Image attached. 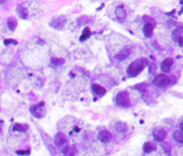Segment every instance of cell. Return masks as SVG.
<instances>
[{
	"label": "cell",
	"instance_id": "cell-25",
	"mask_svg": "<svg viewBox=\"0 0 183 156\" xmlns=\"http://www.w3.org/2000/svg\"><path fill=\"white\" fill-rule=\"evenodd\" d=\"M16 154H17V155H29V154H30V151H17Z\"/></svg>",
	"mask_w": 183,
	"mask_h": 156
},
{
	"label": "cell",
	"instance_id": "cell-20",
	"mask_svg": "<svg viewBox=\"0 0 183 156\" xmlns=\"http://www.w3.org/2000/svg\"><path fill=\"white\" fill-rule=\"evenodd\" d=\"M26 129H28V126L26 125H22V124H15L13 126V130L14 131H18V132H25Z\"/></svg>",
	"mask_w": 183,
	"mask_h": 156
},
{
	"label": "cell",
	"instance_id": "cell-13",
	"mask_svg": "<svg viewBox=\"0 0 183 156\" xmlns=\"http://www.w3.org/2000/svg\"><path fill=\"white\" fill-rule=\"evenodd\" d=\"M114 129H116V131H117V132L124 133V132H126V131H127L128 126H127V124H126V123H124V122H118V123H116Z\"/></svg>",
	"mask_w": 183,
	"mask_h": 156
},
{
	"label": "cell",
	"instance_id": "cell-8",
	"mask_svg": "<svg viewBox=\"0 0 183 156\" xmlns=\"http://www.w3.org/2000/svg\"><path fill=\"white\" fill-rule=\"evenodd\" d=\"M131 54V47H125L124 50H121L117 55H116V59L119 60V61H124L126 60Z\"/></svg>",
	"mask_w": 183,
	"mask_h": 156
},
{
	"label": "cell",
	"instance_id": "cell-22",
	"mask_svg": "<svg viewBox=\"0 0 183 156\" xmlns=\"http://www.w3.org/2000/svg\"><path fill=\"white\" fill-rule=\"evenodd\" d=\"M181 31H182V28H181V26H179V28H178V29L173 32V38H174V39H178L179 37H182Z\"/></svg>",
	"mask_w": 183,
	"mask_h": 156
},
{
	"label": "cell",
	"instance_id": "cell-3",
	"mask_svg": "<svg viewBox=\"0 0 183 156\" xmlns=\"http://www.w3.org/2000/svg\"><path fill=\"white\" fill-rule=\"evenodd\" d=\"M171 83V79L166 75H158L153 79V84L158 87H166Z\"/></svg>",
	"mask_w": 183,
	"mask_h": 156
},
{
	"label": "cell",
	"instance_id": "cell-5",
	"mask_svg": "<svg viewBox=\"0 0 183 156\" xmlns=\"http://www.w3.org/2000/svg\"><path fill=\"white\" fill-rule=\"evenodd\" d=\"M65 22H67V20H65V17H57V18H54L52 22H50V25L53 26V28H55V29H57V30H61L63 26H64V24H65Z\"/></svg>",
	"mask_w": 183,
	"mask_h": 156
},
{
	"label": "cell",
	"instance_id": "cell-17",
	"mask_svg": "<svg viewBox=\"0 0 183 156\" xmlns=\"http://www.w3.org/2000/svg\"><path fill=\"white\" fill-rule=\"evenodd\" d=\"M173 138H174V140L176 141V142H179V144H182L183 142V133L181 130H179V131H174L173 132Z\"/></svg>",
	"mask_w": 183,
	"mask_h": 156
},
{
	"label": "cell",
	"instance_id": "cell-23",
	"mask_svg": "<svg viewBox=\"0 0 183 156\" xmlns=\"http://www.w3.org/2000/svg\"><path fill=\"white\" fill-rule=\"evenodd\" d=\"M3 44H5L6 46H8L9 44H14V45H16V44H17V41H16V40H13V39H5Z\"/></svg>",
	"mask_w": 183,
	"mask_h": 156
},
{
	"label": "cell",
	"instance_id": "cell-12",
	"mask_svg": "<svg viewBox=\"0 0 183 156\" xmlns=\"http://www.w3.org/2000/svg\"><path fill=\"white\" fill-rule=\"evenodd\" d=\"M62 152H63L64 156H77V149L75 146H68Z\"/></svg>",
	"mask_w": 183,
	"mask_h": 156
},
{
	"label": "cell",
	"instance_id": "cell-19",
	"mask_svg": "<svg viewBox=\"0 0 183 156\" xmlns=\"http://www.w3.org/2000/svg\"><path fill=\"white\" fill-rule=\"evenodd\" d=\"M116 15L118 18H125L126 17V10L122 7H118L116 10Z\"/></svg>",
	"mask_w": 183,
	"mask_h": 156
},
{
	"label": "cell",
	"instance_id": "cell-16",
	"mask_svg": "<svg viewBox=\"0 0 183 156\" xmlns=\"http://www.w3.org/2000/svg\"><path fill=\"white\" fill-rule=\"evenodd\" d=\"M143 151H144V153H151V152L156 151V145H153L152 142H145L143 145Z\"/></svg>",
	"mask_w": 183,
	"mask_h": 156
},
{
	"label": "cell",
	"instance_id": "cell-2",
	"mask_svg": "<svg viewBox=\"0 0 183 156\" xmlns=\"http://www.w3.org/2000/svg\"><path fill=\"white\" fill-rule=\"evenodd\" d=\"M116 103L119 106V107H122V108H127L131 106V99H129V95L127 92L122 91V92H119L116 96Z\"/></svg>",
	"mask_w": 183,
	"mask_h": 156
},
{
	"label": "cell",
	"instance_id": "cell-21",
	"mask_svg": "<svg viewBox=\"0 0 183 156\" xmlns=\"http://www.w3.org/2000/svg\"><path fill=\"white\" fill-rule=\"evenodd\" d=\"M63 63H64L63 59H59V58H53L52 59V64H54V66H62Z\"/></svg>",
	"mask_w": 183,
	"mask_h": 156
},
{
	"label": "cell",
	"instance_id": "cell-24",
	"mask_svg": "<svg viewBox=\"0 0 183 156\" xmlns=\"http://www.w3.org/2000/svg\"><path fill=\"white\" fill-rule=\"evenodd\" d=\"M163 148H164V151H165L167 154H171V147H170L168 144H163Z\"/></svg>",
	"mask_w": 183,
	"mask_h": 156
},
{
	"label": "cell",
	"instance_id": "cell-4",
	"mask_svg": "<svg viewBox=\"0 0 183 156\" xmlns=\"http://www.w3.org/2000/svg\"><path fill=\"white\" fill-rule=\"evenodd\" d=\"M153 138H155V140L156 141H159V142H161V141H164L165 140V138L167 137V132L164 130V129H156V130H153Z\"/></svg>",
	"mask_w": 183,
	"mask_h": 156
},
{
	"label": "cell",
	"instance_id": "cell-1",
	"mask_svg": "<svg viewBox=\"0 0 183 156\" xmlns=\"http://www.w3.org/2000/svg\"><path fill=\"white\" fill-rule=\"evenodd\" d=\"M149 66L148 64V60L147 59H137L135 61H133L128 68H127V74L129 77H136L139 74H141L144 68Z\"/></svg>",
	"mask_w": 183,
	"mask_h": 156
},
{
	"label": "cell",
	"instance_id": "cell-14",
	"mask_svg": "<svg viewBox=\"0 0 183 156\" xmlns=\"http://www.w3.org/2000/svg\"><path fill=\"white\" fill-rule=\"evenodd\" d=\"M16 12H17V14H18V16L21 17V18H26L28 17V10L22 6V5H18L17 6V9H16Z\"/></svg>",
	"mask_w": 183,
	"mask_h": 156
},
{
	"label": "cell",
	"instance_id": "cell-15",
	"mask_svg": "<svg viewBox=\"0 0 183 156\" xmlns=\"http://www.w3.org/2000/svg\"><path fill=\"white\" fill-rule=\"evenodd\" d=\"M7 25H8V28H9L10 31H14L15 28H16V25H17L16 18H15V17H9V18L7 20Z\"/></svg>",
	"mask_w": 183,
	"mask_h": 156
},
{
	"label": "cell",
	"instance_id": "cell-18",
	"mask_svg": "<svg viewBox=\"0 0 183 156\" xmlns=\"http://www.w3.org/2000/svg\"><path fill=\"white\" fill-rule=\"evenodd\" d=\"M91 37V29L89 28H85L81 36H80V41H85Z\"/></svg>",
	"mask_w": 183,
	"mask_h": 156
},
{
	"label": "cell",
	"instance_id": "cell-30",
	"mask_svg": "<svg viewBox=\"0 0 183 156\" xmlns=\"http://www.w3.org/2000/svg\"><path fill=\"white\" fill-rule=\"evenodd\" d=\"M1 130H2V121L0 119V132H1Z\"/></svg>",
	"mask_w": 183,
	"mask_h": 156
},
{
	"label": "cell",
	"instance_id": "cell-9",
	"mask_svg": "<svg viewBox=\"0 0 183 156\" xmlns=\"http://www.w3.org/2000/svg\"><path fill=\"white\" fill-rule=\"evenodd\" d=\"M172 66H173V59H171V58L165 59V60L163 61V63H161V70H163L164 73H168V71L171 70Z\"/></svg>",
	"mask_w": 183,
	"mask_h": 156
},
{
	"label": "cell",
	"instance_id": "cell-7",
	"mask_svg": "<svg viewBox=\"0 0 183 156\" xmlns=\"http://www.w3.org/2000/svg\"><path fill=\"white\" fill-rule=\"evenodd\" d=\"M55 145L57 147H63L67 145V138L64 136V133L62 132H59L56 136H55Z\"/></svg>",
	"mask_w": 183,
	"mask_h": 156
},
{
	"label": "cell",
	"instance_id": "cell-6",
	"mask_svg": "<svg viewBox=\"0 0 183 156\" xmlns=\"http://www.w3.org/2000/svg\"><path fill=\"white\" fill-rule=\"evenodd\" d=\"M97 138H98V140H100L101 142L106 144V142H109V141L112 139V134H111L109 131H101V132L98 133Z\"/></svg>",
	"mask_w": 183,
	"mask_h": 156
},
{
	"label": "cell",
	"instance_id": "cell-29",
	"mask_svg": "<svg viewBox=\"0 0 183 156\" xmlns=\"http://www.w3.org/2000/svg\"><path fill=\"white\" fill-rule=\"evenodd\" d=\"M75 131H76V132H79V131H80V129H79L78 126H76V128H75Z\"/></svg>",
	"mask_w": 183,
	"mask_h": 156
},
{
	"label": "cell",
	"instance_id": "cell-26",
	"mask_svg": "<svg viewBox=\"0 0 183 156\" xmlns=\"http://www.w3.org/2000/svg\"><path fill=\"white\" fill-rule=\"evenodd\" d=\"M157 69V67H156V64H153V63H151L150 64V74H152L155 70Z\"/></svg>",
	"mask_w": 183,
	"mask_h": 156
},
{
	"label": "cell",
	"instance_id": "cell-27",
	"mask_svg": "<svg viewBox=\"0 0 183 156\" xmlns=\"http://www.w3.org/2000/svg\"><path fill=\"white\" fill-rule=\"evenodd\" d=\"M134 88H139V90H141L142 92H144V85H135Z\"/></svg>",
	"mask_w": 183,
	"mask_h": 156
},
{
	"label": "cell",
	"instance_id": "cell-11",
	"mask_svg": "<svg viewBox=\"0 0 183 156\" xmlns=\"http://www.w3.org/2000/svg\"><path fill=\"white\" fill-rule=\"evenodd\" d=\"M93 91H94V93L96 94V95H98V96H103V95H105V93H106V91H105V88L104 87H102L101 85H98V84H93Z\"/></svg>",
	"mask_w": 183,
	"mask_h": 156
},
{
	"label": "cell",
	"instance_id": "cell-10",
	"mask_svg": "<svg viewBox=\"0 0 183 156\" xmlns=\"http://www.w3.org/2000/svg\"><path fill=\"white\" fill-rule=\"evenodd\" d=\"M143 33L147 38H150L152 37V33H153V24L151 23H145L144 28H143Z\"/></svg>",
	"mask_w": 183,
	"mask_h": 156
},
{
	"label": "cell",
	"instance_id": "cell-28",
	"mask_svg": "<svg viewBox=\"0 0 183 156\" xmlns=\"http://www.w3.org/2000/svg\"><path fill=\"white\" fill-rule=\"evenodd\" d=\"M178 41H179V45H180V46H182L183 45V37H179V38H178Z\"/></svg>",
	"mask_w": 183,
	"mask_h": 156
}]
</instances>
